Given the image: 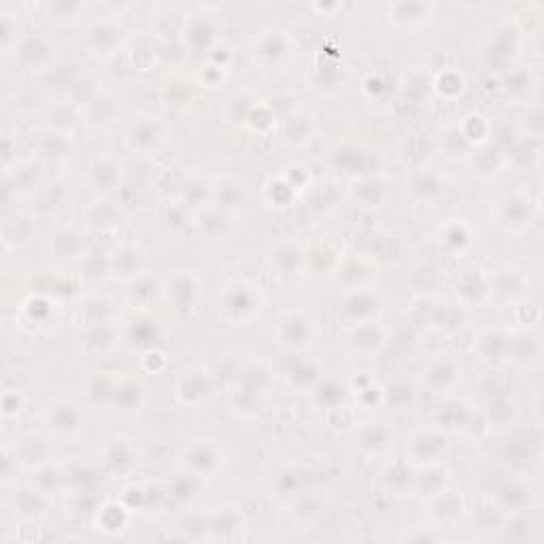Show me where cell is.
Returning <instances> with one entry per match:
<instances>
[{"mask_svg": "<svg viewBox=\"0 0 544 544\" xmlns=\"http://www.w3.org/2000/svg\"><path fill=\"white\" fill-rule=\"evenodd\" d=\"M434 5H423V3H396V5H389L387 11H389V21H400L402 17H408L410 21L417 19V24H423L428 17H432L434 13Z\"/></svg>", "mask_w": 544, "mask_h": 544, "instance_id": "obj_1", "label": "cell"}, {"mask_svg": "<svg viewBox=\"0 0 544 544\" xmlns=\"http://www.w3.org/2000/svg\"><path fill=\"white\" fill-rule=\"evenodd\" d=\"M83 7L81 5H77V3H51V5H47V11H49V15L51 17H77L79 15V11H81Z\"/></svg>", "mask_w": 544, "mask_h": 544, "instance_id": "obj_2", "label": "cell"}]
</instances>
